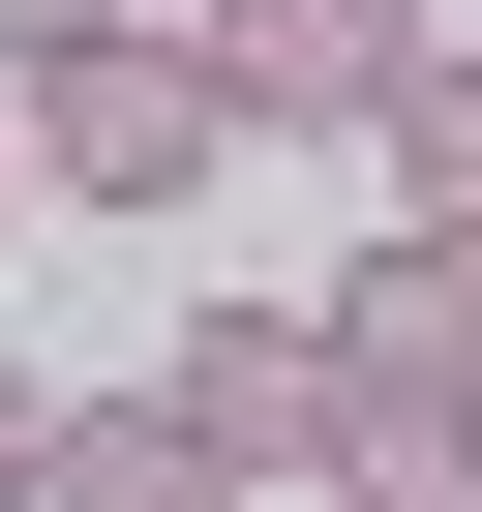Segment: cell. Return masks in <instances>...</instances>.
Here are the masks:
<instances>
[{
    "mask_svg": "<svg viewBox=\"0 0 482 512\" xmlns=\"http://www.w3.org/2000/svg\"><path fill=\"white\" fill-rule=\"evenodd\" d=\"M272 512H332V482H272Z\"/></svg>",
    "mask_w": 482,
    "mask_h": 512,
    "instance_id": "cell-10",
    "label": "cell"
},
{
    "mask_svg": "<svg viewBox=\"0 0 482 512\" xmlns=\"http://www.w3.org/2000/svg\"><path fill=\"white\" fill-rule=\"evenodd\" d=\"M0 211H31V151H0Z\"/></svg>",
    "mask_w": 482,
    "mask_h": 512,
    "instance_id": "cell-9",
    "label": "cell"
},
{
    "mask_svg": "<svg viewBox=\"0 0 482 512\" xmlns=\"http://www.w3.org/2000/svg\"><path fill=\"white\" fill-rule=\"evenodd\" d=\"M392 61H422V0H211V91H241V151H362L392 121Z\"/></svg>",
    "mask_w": 482,
    "mask_h": 512,
    "instance_id": "cell-4",
    "label": "cell"
},
{
    "mask_svg": "<svg viewBox=\"0 0 482 512\" xmlns=\"http://www.w3.org/2000/svg\"><path fill=\"white\" fill-rule=\"evenodd\" d=\"M362 181H392V241H482V61H392Z\"/></svg>",
    "mask_w": 482,
    "mask_h": 512,
    "instance_id": "cell-6",
    "label": "cell"
},
{
    "mask_svg": "<svg viewBox=\"0 0 482 512\" xmlns=\"http://www.w3.org/2000/svg\"><path fill=\"white\" fill-rule=\"evenodd\" d=\"M91 31H121V0H0V91H31V61H91Z\"/></svg>",
    "mask_w": 482,
    "mask_h": 512,
    "instance_id": "cell-7",
    "label": "cell"
},
{
    "mask_svg": "<svg viewBox=\"0 0 482 512\" xmlns=\"http://www.w3.org/2000/svg\"><path fill=\"white\" fill-rule=\"evenodd\" d=\"M0 151H31L61 211H211V151H241V91H211V31H151V0H121L91 61H31V91H0Z\"/></svg>",
    "mask_w": 482,
    "mask_h": 512,
    "instance_id": "cell-1",
    "label": "cell"
},
{
    "mask_svg": "<svg viewBox=\"0 0 482 512\" xmlns=\"http://www.w3.org/2000/svg\"><path fill=\"white\" fill-rule=\"evenodd\" d=\"M362 422H482V241H362L332 272V452Z\"/></svg>",
    "mask_w": 482,
    "mask_h": 512,
    "instance_id": "cell-3",
    "label": "cell"
},
{
    "mask_svg": "<svg viewBox=\"0 0 482 512\" xmlns=\"http://www.w3.org/2000/svg\"><path fill=\"white\" fill-rule=\"evenodd\" d=\"M31 512H241V482L181 452V392H61L31 422Z\"/></svg>",
    "mask_w": 482,
    "mask_h": 512,
    "instance_id": "cell-5",
    "label": "cell"
},
{
    "mask_svg": "<svg viewBox=\"0 0 482 512\" xmlns=\"http://www.w3.org/2000/svg\"><path fill=\"white\" fill-rule=\"evenodd\" d=\"M31 422H61V392H31V362H0V512H31Z\"/></svg>",
    "mask_w": 482,
    "mask_h": 512,
    "instance_id": "cell-8",
    "label": "cell"
},
{
    "mask_svg": "<svg viewBox=\"0 0 482 512\" xmlns=\"http://www.w3.org/2000/svg\"><path fill=\"white\" fill-rule=\"evenodd\" d=\"M181 452L241 482V512H272V482H332V302H181Z\"/></svg>",
    "mask_w": 482,
    "mask_h": 512,
    "instance_id": "cell-2",
    "label": "cell"
}]
</instances>
